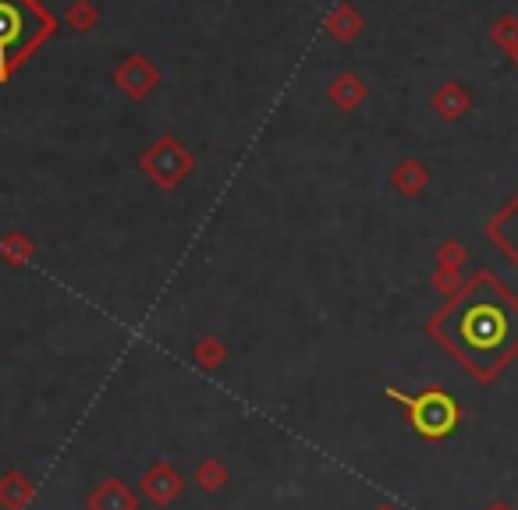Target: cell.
<instances>
[{"label":"cell","mask_w":518,"mask_h":510,"mask_svg":"<svg viewBox=\"0 0 518 510\" xmlns=\"http://www.w3.org/2000/svg\"><path fill=\"white\" fill-rule=\"evenodd\" d=\"M430 333L472 376L487 383L518 355V298L483 270L433 319Z\"/></svg>","instance_id":"obj_1"},{"label":"cell","mask_w":518,"mask_h":510,"mask_svg":"<svg viewBox=\"0 0 518 510\" xmlns=\"http://www.w3.org/2000/svg\"><path fill=\"white\" fill-rule=\"evenodd\" d=\"M387 397H394L398 404L409 408V422L419 436L426 440H440V436H448L458 422V404L451 401L444 390H423L419 397H409L401 394V390H387Z\"/></svg>","instance_id":"obj_2"},{"label":"cell","mask_w":518,"mask_h":510,"mask_svg":"<svg viewBox=\"0 0 518 510\" xmlns=\"http://www.w3.org/2000/svg\"><path fill=\"white\" fill-rule=\"evenodd\" d=\"M29 29V8H22L18 0H0V64L11 61V54L25 47L32 39Z\"/></svg>","instance_id":"obj_3"},{"label":"cell","mask_w":518,"mask_h":510,"mask_svg":"<svg viewBox=\"0 0 518 510\" xmlns=\"http://www.w3.org/2000/svg\"><path fill=\"white\" fill-rule=\"evenodd\" d=\"M487 234H490V241L501 245V252L508 255L511 263L518 266V195L501 209V213H497L494 220H490Z\"/></svg>","instance_id":"obj_4"},{"label":"cell","mask_w":518,"mask_h":510,"mask_svg":"<svg viewBox=\"0 0 518 510\" xmlns=\"http://www.w3.org/2000/svg\"><path fill=\"white\" fill-rule=\"evenodd\" d=\"M142 489H146V496H150L153 503H160V507H167V503L174 500V496L185 489V482H181V475L174 472L171 464H153L150 472H146V479H142Z\"/></svg>","instance_id":"obj_5"},{"label":"cell","mask_w":518,"mask_h":510,"mask_svg":"<svg viewBox=\"0 0 518 510\" xmlns=\"http://www.w3.org/2000/svg\"><path fill=\"white\" fill-rule=\"evenodd\" d=\"M89 510H135V496L121 479H107L89 496Z\"/></svg>","instance_id":"obj_6"},{"label":"cell","mask_w":518,"mask_h":510,"mask_svg":"<svg viewBox=\"0 0 518 510\" xmlns=\"http://www.w3.org/2000/svg\"><path fill=\"white\" fill-rule=\"evenodd\" d=\"M32 496H36V489H32V482L22 472H8L0 479V507L4 510H25V503Z\"/></svg>","instance_id":"obj_7"},{"label":"cell","mask_w":518,"mask_h":510,"mask_svg":"<svg viewBox=\"0 0 518 510\" xmlns=\"http://www.w3.org/2000/svg\"><path fill=\"white\" fill-rule=\"evenodd\" d=\"M494 39L501 43L508 54H515L518 50V18L515 15H504L501 22L494 25Z\"/></svg>","instance_id":"obj_8"},{"label":"cell","mask_w":518,"mask_h":510,"mask_svg":"<svg viewBox=\"0 0 518 510\" xmlns=\"http://www.w3.org/2000/svg\"><path fill=\"white\" fill-rule=\"evenodd\" d=\"M220 482H228V472H224L217 461H206L203 468H199V486H203L206 493H213V489H220Z\"/></svg>","instance_id":"obj_9"},{"label":"cell","mask_w":518,"mask_h":510,"mask_svg":"<svg viewBox=\"0 0 518 510\" xmlns=\"http://www.w3.org/2000/svg\"><path fill=\"white\" fill-rule=\"evenodd\" d=\"M511 57H515V64H518V50H515V54H511Z\"/></svg>","instance_id":"obj_10"}]
</instances>
